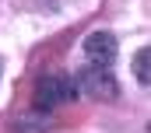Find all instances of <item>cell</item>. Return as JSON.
Returning a JSON list of instances; mask_svg holds the SVG:
<instances>
[{"label": "cell", "mask_w": 151, "mask_h": 133, "mask_svg": "<svg viewBox=\"0 0 151 133\" xmlns=\"http://www.w3.org/2000/svg\"><path fill=\"white\" fill-rule=\"evenodd\" d=\"M21 130H25V133H42V130H49V119L28 116V119H21Z\"/></svg>", "instance_id": "5b68a950"}, {"label": "cell", "mask_w": 151, "mask_h": 133, "mask_svg": "<svg viewBox=\"0 0 151 133\" xmlns=\"http://www.w3.org/2000/svg\"><path fill=\"white\" fill-rule=\"evenodd\" d=\"M67 98H74V81L63 77V74H49V77H42L35 84V105L39 109H53V105H60Z\"/></svg>", "instance_id": "7a4b0ae2"}, {"label": "cell", "mask_w": 151, "mask_h": 133, "mask_svg": "<svg viewBox=\"0 0 151 133\" xmlns=\"http://www.w3.org/2000/svg\"><path fill=\"white\" fill-rule=\"evenodd\" d=\"M134 77L141 84H148V49H137L134 53Z\"/></svg>", "instance_id": "277c9868"}, {"label": "cell", "mask_w": 151, "mask_h": 133, "mask_svg": "<svg viewBox=\"0 0 151 133\" xmlns=\"http://www.w3.org/2000/svg\"><path fill=\"white\" fill-rule=\"evenodd\" d=\"M84 56L99 66H109L116 60V39L109 32H91L84 39Z\"/></svg>", "instance_id": "3957f363"}, {"label": "cell", "mask_w": 151, "mask_h": 133, "mask_svg": "<svg viewBox=\"0 0 151 133\" xmlns=\"http://www.w3.org/2000/svg\"><path fill=\"white\" fill-rule=\"evenodd\" d=\"M74 91H81L84 98H99V102H113L119 95V84L116 77L106 70V66L91 63V66H81L74 74Z\"/></svg>", "instance_id": "6da1fadb"}]
</instances>
